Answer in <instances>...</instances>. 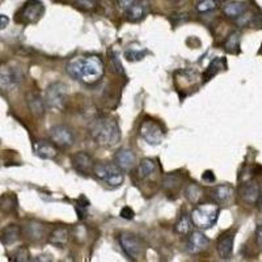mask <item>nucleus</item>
I'll use <instances>...</instances> for the list:
<instances>
[{
	"mask_svg": "<svg viewBox=\"0 0 262 262\" xmlns=\"http://www.w3.org/2000/svg\"><path fill=\"white\" fill-rule=\"evenodd\" d=\"M67 72L72 79L84 84L97 83L105 72L104 62L100 56H75L67 64Z\"/></svg>",
	"mask_w": 262,
	"mask_h": 262,
	"instance_id": "f257e3e1",
	"label": "nucleus"
},
{
	"mask_svg": "<svg viewBox=\"0 0 262 262\" xmlns=\"http://www.w3.org/2000/svg\"><path fill=\"white\" fill-rule=\"evenodd\" d=\"M89 134L92 139L102 147L115 146L121 139L118 123L109 115H101L93 119L89 125Z\"/></svg>",
	"mask_w": 262,
	"mask_h": 262,
	"instance_id": "f03ea898",
	"label": "nucleus"
},
{
	"mask_svg": "<svg viewBox=\"0 0 262 262\" xmlns=\"http://www.w3.org/2000/svg\"><path fill=\"white\" fill-rule=\"evenodd\" d=\"M219 213V203L214 202V201L213 202L198 203V206L190 214V219L197 228L207 230V228H211L214 224L217 223Z\"/></svg>",
	"mask_w": 262,
	"mask_h": 262,
	"instance_id": "7ed1b4c3",
	"label": "nucleus"
},
{
	"mask_svg": "<svg viewBox=\"0 0 262 262\" xmlns=\"http://www.w3.org/2000/svg\"><path fill=\"white\" fill-rule=\"evenodd\" d=\"M94 177L106 182L112 188H118L123 182V171L115 163H94Z\"/></svg>",
	"mask_w": 262,
	"mask_h": 262,
	"instance_id": "20e7f679",
	"label": "nucleus"
},
{
	"mask_svg": "<svg viewBox=\"0 0 262 262\" xmlns=\"http://www.w3.org/2000/svg\"><path fill=\"white\" fill-rule=\"evenodd\" d=\"M45 13V7L39 0H28L26 3L16 12V22L22 25L35 24Z\"/></svg>",
	"mask_w": 262,
	"mask_h": 262,
	"instance_id": "39448f33",
	"label": "nucleus"
},
{
	"mask_svg": "<svg viewBox=\"0 0 262 262\" xmlns=\"http://www.w3.org/2000/svg\"><path fill=\"white\" fill-rule=\"evenodd\" d=\"M119 245L130 260L139 261L144 256V243L136 235L123 232L119 235Z\"/></svg>",
	"mask_w": 262,
	"mask_h": 262,
	"instance_id": "423d86ee",
	"label": "nucleus"
},
{
	"mask_svg": "<svg viewBox=\"0 0 262 262\" xmlns=\"http://www.w3.org/2000/svg\"><path fill=\"white\" fill-rule=\"evenodd\" d=\"M67 94H68V91H67L66 84L60 83V81L51 83L46 88V105H49L50 108L55 109V110H63L66 106Z\"/></svg>",
	"mask_w": 262,
	"mask_h": 262,
	"instance_id": "0eeeda50",
	"label": "nucleus"
},
{
	"mask_svg": "<svg viewBox=\"0 0 262 262\" xmlns=\"http://www.w3.org/2000/svg\"><path fill=\"white\" fill-rule=\"evenodd\" d=\"M140 135L151 146H159L164 140L165 131L161 123L156 119L146 118L140 125Z\"/></svg>",
	"mask_w": 262,
	"mask_h": 262,
	"instance_id": "6e6552de",
	"label": "nucleus"
},
{
	"mask_svg": "<svg viewBox=\"0 0 262 262\" xmlns=\"http://www.w3.org/2000/svg\"><path fill=\"white\" fill-rule=\"evenodd\" d=\"M50 140L55 144L58 148L67 150L73 146L75 136L72 130L66 125H55L50 129Z\"/></svg>",
	"mask_w": 262,
	"mask_h": 262,
	"instance_id": "1a4fd4ad",
	"label": "nucleus"
},
{
	"mask_svg": "<svg viewBox=\"0 0 262 262\" xmlns=\"http://www.w3.org/2000/svg\"><path fill=\"white\" fill-rule=\"evenodd\" d=\"M22 72L20 68L13 67H0V89L10 91L12 88L17 87L22 81Z\"/></svg>",
	"mask_w": 262,
	"mask_h": 262,
	"instance_id": "9d476101",
	"label": "nucleus"
},
{
	"mask_svg": "<svg viewBox=\"0 0 262 262\" xmlns=\"http://www.w3.org/2000/svg\"><path fill=\"white\" fill-rule=\"evenodd\" d=\"M71 164L77 173H80L83 176H89L93 172V159H92L91 155L84 152V151L76 152L71 156Z\"/></svg>",
	"mask_w": 262,
	"mask_h": 262,
	"instance_id": "9b49d317",
	"label": "nucleus"
},
{
	"mask_svg": "<svg viewBox=\"0 0 262 262\" xmlns=\"http://www.w3.org/2000/svg\"><path fill=\"white\" fill-rule=\"evenodd\" d=\"M21 234H24L25 238L31 243H39L46 238L47 231L43 223L37 220H30L25 224L24 228H21Z\"/></svg>",
	"mask_w": 262,
	"mask_h": 262,
	"instance_id": "f8f14e48",
	"label": "nucleus"
},
{
	"mask_svg": "<svg viewBox=\"0 0 262 262\" xmlns=\"http://www.w3.org/2000/svg\"><path fill=\"white\" fill-rule=\"evenodd\" d=\"M33 151H34L35 156L43 160H52L58 156V147L52 143L51 140L47 139L37 140L33 146Z\"/></svg>",
	"mask_w": 262,
	"mask_h": 262,
	"instance_id": "ddd939ff",
	"label": "nucleus"
},
{
	"mask_svg": "<svg viewBox=\"0 0 262 262\" xmlns=\"http://www.w3.org/2000/svg\"><path fill=\"white\" fill-rule=\"evenodd\" d=\"M209 244L210 240L206 238V235L201 232V231H194L189 236L188 243H186V249L192 255H198L205 249H207Z\"/></svg>",
	"mask_w": 262,
	"mask_h": 262,
	"instance_id": "4468645a",
	"label": "nucleus"
},
{
	"mask_svg": "<svg viewBox=\"0 0 262 262\" xmlns=\"http://www.w3.org/2000/svg\"><path fill=\"white\" fill-rule=\"evenodd\" d=\"M239 193H240L241 199L244 201L245 203H249V205H255V203L259 202L260 197H261V193H260V186L256 181H245L244 184H241L240 189H239Z\"/></svg>",
	"mask_w": 262,
	"mask_h": 262,
	"instance_id": "2eb2a0df",
	"label": "nucleus"
},
{
	"mask_svg": "<svg viewBox=\"0 0 262 262\" xmlns=\"http://www.w3.org/2000/svg\"><path fill=\"white\" fill-rule=\"evenodd\" d=\"M234 241H235V232H227L223 234L218 239L217 249L219 253L220 259L228 260L232 257V252H234Z\"/></svg>",
	"mask_w": 262,
	"mask_h": 262,
	"instance_id": "dca6fc26",
	"label": "nucleus"
},
{
	"mask_svg": "<svg viewBox=\"0 0 262 262\" xmlns=\"http://www.w3.org/2000/svg\"><path fill=\"white\" fill-rule=\"evenodd\" d=\"M70 235V228L64 227V226H56V227H54L49 232L47 240H49L50 244L54 245V247L63 248V247L68 243Z\"/></svg>",
	"mask_w": 262,
	"mask_h": 262,
	"instance_id": "f3484780",
	"label": "nucleus"
},
{
	"mask_svg": "<svg viewBox=\"0 0 262 262\" xmlns=\"http://www.w3.org/2000/svg\"><path fill=\"white\" fill-rule=\"evenodd\" d=\"M135 155L129 148H121L114 155V163L122 171H131L135 165Z\"/></svg>",
	"mask_w": 262,
	"mask_h": 262,
	"instance_id": "a211bd4d",
	"label": "nucleus"
},
{
	"mask_svg": "<svg viewBox=\"0 0 262 262\" xmlns=\"http://www.w3.org/2000/svg\"><path fill=\"white\" fill-rule=\"evenodd\" d=\"M26 104L30 110V113L35 117H42L46 112V102L42 98V96L37 92H29L26 94Z\"/></svg>",
	"mask_w": 262,
	"mask_h": 262,
	"instance_id": "6ab92c4d",
	"label": "nucleus"
},
{
	"mask_svg": "<svg viewBox=\"0 0 262 262\" xmlns=\"http://www.w3.org/2000/svg\"><path fill=\"white\" fill-rule=\"evenodd\" d=\"M21 236V227L17 224H9L1 231V236L0 240L4 245H12L20 239Z\"/></svg>",
	"mask_w": 262,
	"mask_h": 262,
	"instance_id": "aec40b11",
	"label": "nucleus"
},
{
	"mask_svg": "<svg viewBox=\"0 0 262 262\" xmlns=\"http://www.w3.org/2000/svg\"><path fill=\"white\" fill-rule=\"evenodd\" d=\"M247 10H248V4L245 1H232V3H228L227 5L223 7L224 14L228 18H232V20L240 17L241 14L245 13Z\"/></svg>",
	"mask_w": 262,
	"mask_h": 262,
	"instance_id": "412c9836",
	"label": "nucleus"
},
{
	"mask_svg": "<svg viewBox=\"0 0 262 262\" xmlns=\"http://www.w3.org/2000/svg\"><path fill=\"white\" fill-rule=\"evenodd\" d=\"M125 12L127 20L131 21V22H138V21H140L146 16V4L143 1H138L136 0L135 3L129 9H126Z\"/></svg>",
	"mask_w": 262,
	"mask_h": 262,
	"instance_id": "4be33fe9",
	"label": "nucleus"
},
{
	"mask_svg": "<svg viewBox=\"0 0 262 262\" xmlns=\"http://www.w3.org/2000/svg\"><path fill=\"white\" fill-rule=\"evenodd\" d=\"M157 172V163L152 159H143V160L139 163V167H138V175L140 178L147 180V178H151Z\"/></svg>",
	"mask_w": 262,
	"mask_h": 262,
	"instance_id": "5701e85b",
	"label": "nucleus"
},
{
	"mask_svg": "<svg viewBox=\"0 0 262 262\" xmlns=\"http://www.w3.org/2000/svg\"><path fill=\"white\" fill-rule=\"evenodd\" d=\"M226 67H227V63H226L223 58H215L207 67L206 72L203 75V81H209L210 79H213L220 71L226 70Z\"/></svg>",
	"mask_w": 262,
	"mask_h": 262,
	"instance_id": "b1692460",
	"label": "nucleus"
},
{
	"mask_svg": "<svg viewBox=\"0 0 262 262\" xmlns=\"http://www.w3.org/2000/svg\"><path fill=\"white\" fill-rule=\"evenodd\" d=\"M205 192L203 189L198 185V184H189L185 189V197L190 203L198 205L202 201Z\"/></svg>",
	"mask_w": 262,
	"mask_h": 262,
	"instance_id": "393cba45",
	"label": "nucleus"
},
{
	"mask_svg": "<svg viewBox=\"0 0 262 262\" xmlns=\"http://www.w3.org/2000/svg\"><path fill=\"white\" fill-rule=\"evenodd\" d=\"M210 196H211L214 202H226V201L230 199V197L232 196V188H231L230 185H219L211 190V194H210Z\"/></svg>",
	"mask_w": 262,
	"mask_h": 262,
	"instance_id": "a878e982",
	"label": "nucleus"
},
{
	"mask_svg": "<svg viewBox=\"0 0 262 262\" xmlns=\"http://www.w3.org/2000/svg\"><path fill=\"white\" fill-rule=\"evenodd\" d=\"M17 207V198L13 194H4L0 198V211L3 214H12Z\"/></svg>",
	"mask_w": 262,
	"mask_h": 262,
	"instance_id": "bb28decb",
	"label": "nucleus"
},
{
	"mask_svg": "<svg viewBox=\"0 0 262 262\" xmlns=\"http://www.w3.org/2000/svg\"><path fill=\"white\" fill-rule=\"evenodd\" d=\"M224 50L231 54H238L240 51V33L232 31L224 42Z\"/></svg>",
	"mask_w": 262,
	"mask_h": 262,
	"instance_id": "cd10ccee",
	"label": "nucleus"
},
{
	"mask_svg": "<svg viewBox=\"0 0 262 262\" xmlns=\"http://www.w3.org/2000/svg\"><path fill=\"white\" fill-rule=\"evenodd\" d=\"M182 178L177 173H168L163 178V186L168 192H177L178 188L181 186Z\"/></svg>",
	"mask_w": 262,
	"mask_h": 262,
	"instance_id": "c85d7f7f",
	"label": "nucleus"
},
{
	"mask_svg": "<svg viewBox=\"0 0 262 262\" xmlns=\"http://www.w3.org/2000/svg\"><path fill=\"white\" fill-rule=\"evenodd\" d=\"M192 219L188 214L181 215V218L177 220V223L175 224V232L178 235H188L192 231Z\"/></svg>",
	"mask_w": 262,
	"mask_h": 262,
	"instance_id": "c756f323",
	"label": "nucleus"
},
{
	"mask_svg": "<svg viewBox=\"0 0 262 262\" xmlns=\"http://www.w3.org/2000/svg\"><path fill=\"white\" fill-rule=\"evenodd\" d=\"M146 50L143 49H136V47H133L130 46L129 49L125 51V58L130 62H138V60H142L146 55Z\"/></svg>",
	"mask_w": 262,
	"mask_h": 262,
	"instance_id": "7c9ffc66",
	"label": "nucleus"
},
{
	"mask_svg": "<svg viewBox=\"0 0 262 262\" xmlns=\"http://www.w3.org/2000/svg\"><path fill=\"white\" fill-rule=\"evenodd\" d=\"M217 7H218L217 0H201V1L197 3L196 9L197 12H199V13H206V12L215 9Z\"/></svg>",
	"mask_w": 262,
	"mask_h": 262,
	"instance_id": "2f4dec72",
	"label": "nucleus"
},
{
	"mask_svg": "<svg viewBox=\"0 0 262 262\" xmlns=\"http://www.w3.org/2000/svg\"><path fill=\"white\" fill-rule=\"evenodd\" d=\"M72 1L79 9L85 10V12H91V10H94L97 8L96 0H72Z\"/></svg>",
	"mask_w": 262,
	"mask_h": 262,
	"instance_id": "473e14b6",
	"label": "nucleus"
},
{
	"mask_svg": "<svg viewBox=\"0 0 262 262\" xmlns=\"http://www.w3.org/2000/svg\"><path fill=\"white\" fill-rule=\"evenodd\" d=\"M72 236H73V239L77 241V243H81V244H83L84 241L87 240V238H88L87 228L84 227L83 224H80V226H76V227L72 230Z\"/></svg>",
	"mask_w": 262,
	"mask_h": 262,
	"instance_id": "72a5a7b5",
	"label": "nucleus"
},
{
	"mask_svg": "<svg viewBox=\"0 0 262 262\" xmlns=\"http://www.w3.org/2000/svg\"><path fill=\"white\" fill-rule=\"evenodd\" d=\"M14 261L17 262H26L30 261V255H29V251L26 247H20L17 251L14 252Z\"/></svg>",
	"mask_w": 262,
	"mask_h": 262,
	"instance_id": "f704fd0d",
	"label": "nucleus"
},
{
	"mask_svg": "<svg viewBox=\"0 0 262 262\" xmlns=\"http://www.w3.org/2000/svg\"><path fill=\"white\" fill-rule=\"evenodd\" d=\"M112 58H110V59H112V63H113V66H114V70L117 71V72L118 73H123L125 72V70H123V66H122V63H121V60H119V58L118 56H117V54H114V52H113L112 55Z\"/></svg>",
	"mask_w": 262,
	"mask_h": 262,
	"instance_id": "c9c22d12",
	"label": "nucleus"
},
{
	"mask_svg": "<svg viewBox=\"0 0 262 262\" xmlns=\"http://www.w3.org/2000/svg\"><path fill=\"white\" fill-rule=\"evenodd\" d=\"M119 215H121V218H123V219L131 220L134 218V215H135V213H134L133 209H130L129 206H126L121 210V214H119Z\"/></svg>",
	"mask_w": 262,
	"mask_h": 262,
	"instance_id": "e433bc0d",
	"label": "nucleus"
},
{
	"mask_svg": "<svg viewBox=\"0 0 262 262\" xmlns=\"http://www.w3.org/2000/svg\"><path fill=\"white\" fill-rule=\"evenodd\" d=\"M136 0H117V4H118V7L121 8L122 10L129 9L134 3H135Z\"/></svg>",
	"mask_w": 262,
	"mask_h": 262,
	"instance_id": "4c0bfd02",
	"label": "nucleus"
},
{
	"mask_svg": "<svg viewBox=\"0 0 262 262\" xmlns=\"http://www.w3.org/2000/svg\"><path fill=\"white\" fill-rule=\"evenodd\" d=\"M202 178H203V181L209 182V184H213V182L215 181V176H214V173L211 171L205 172L202 176Z\"/></svg>",
	"mask_w": 262,
	"mask_h": 262,
	"instance_id": "58836bf2",
	"label": "nucleus"
},
{
	"mask_svg": "<svg viewBox=\"0 0 262 262\" xmlns=\"http://www.w3.org/2000/svg\"><path fill=\"white\" fill-rule=\"evenodd\" d=\"M8 24H9V18L5 14H0V30L7 28Z\"/></svg>",
	"mask_w": 262,
	"mask_h": 262,
	"instance_id": "ea45409f",
	"label": "nucleus"
},
{
	"mask_svg": "<svg viewBox=\"0 0 262 262\" xmlns=\"http://www.w3.org/2000/svg\"><path fill=\"white\" fill-rule=\"evenodd\" d=\"M256 239H257V244H259L260 247H262V226L257 227V231H256Z\"/></svg>",
	"mask_w": 262,
	"mask_h": 262,
	"instance_id": "a19ab883",
	"label": "nucleus"
},
{
	"mask_svg": "<svg viewBox=\"0 0 262 262\" xmlns=\"http://www.w3.org/2000/svg\"><path fill=\"white\" fill-rule=\"evenodd\" d=\"M54 1H59V3H66L67 0H54Z\"/></svg>",
	"mask_w": 262,
	"mask_h": 262,
	"instance_id": "79ce46f5",
	"label": "nucleus"
},
{
	"mask_svg": "<svg viewBox=\"0 0 262 262\" xmlns=\"http://www.w3.org/2000/svg\"><path fill=\"white\" fill-rule=\"evenodd\" d=\"M217 1H228V0H217Z\"/></svg>",
	"mask_w": 262,
	"mask_h": 262,
	"instance_id": "37998d69",
	"label": "nucleus"
}]
</instances>
